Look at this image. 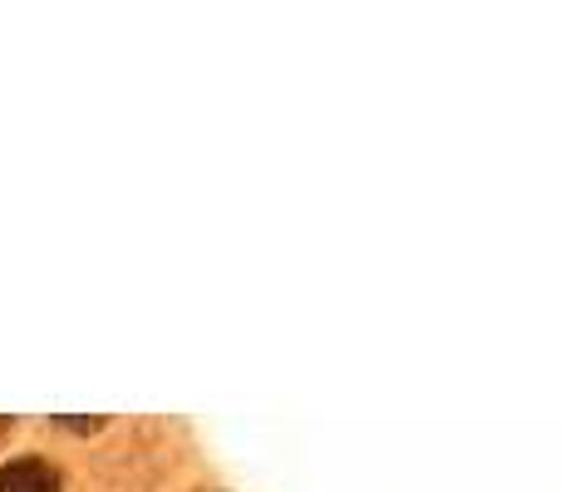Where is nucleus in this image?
Segmentation results:
<instances>
[{"mask_svg": "<svg viewBox=\"0 0 561 492\" xmlns=\"http://www.w3.org/2000/svg\"><path fill=\"white\" fill-rule=\"evenodd\" d=\"M0 492H59V478L39 458H20V464L0 468Z\"/></svg>", "mask_w": 561, "mask_h": 492, "instance_id": "1", "label": "nucleus"}]
</instances>
